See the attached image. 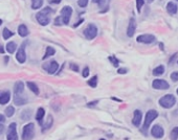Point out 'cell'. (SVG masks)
<instances>
[{
    "label": "cell",
    "instance_id": "obj_1",
    "mask_svg": "<svg viewBox=\"0 0 178 140\" xmlns=\"http://www.w3.org/2000/svg\"><path fill=\"white\" fill-rule=\"evenodd\" d=\"M52 13V10L48 6H46L45 8H43L41 12H39L36 18L38 20V22L43 26H46L48 23L50 22V15Z\"/></svg>",
    "mask_w": 178,
    "mask_h": 140
},
{
    "label": "cell",
    "instance_id": "obj_2",
    "mask_svg": "<svg viewBox=\"0 0 178 140\" xmlns=\"http://www.w3.org/2000/svg\"><path fill=\"white\" fill-rule=\"evenodd\" d=\"M158 117V112L156 110H149L146 114V118H145V122H144V126H142V132L144 134H147V131H148L149 126H151L152 124V121L154 119H156Z\"/></svg>",
    "mask_w": 178,
    "mask_h": 140
},
{
    "label": "cell",
    "instance_id": "obj_3",
    "mask_svg": "<svg viewBox=\"0 0 178 140\" xmlns=\"http://www.w3.org/2000/svg\"><path fill=\"white\" fill-rule=\"evenodd\" d=\"M176 104V98L175 96L172 94H167V95L162 96V98L159 99V104L164 109H171V108Z\"/></svg>",
    "mask_w": 178,
    "mask_h": 140
},
{
    "label": "cell",
    "instance_id": "obj_4",
    "mask_svg": "<svg viewBox=\"0 0 178 140\" xmlns=\"http://www.w3.org/2000/svg\"><path fill=\"white\" fill-rule=\"evenodd\" d=\"M35 137V124L30 122L23 126L22 132V139L23 140H32Z\"/></svg>",
    "mask_w": 178,
    "mask_h": 140
},
{
    "label": "cell",
    "instance_id": "obj_5",
    "mask_svg": "<svg viewBox=\"0 0 178 140\" xmlns=\"http://www.w3.org/2000/svg\"><path fill=\"white\" fill-rule=\"evenodd\" d=\"M84 36L87 40H93L98 36V27L96 24L90 23L87 25V27L84 29Z\"/></svg>",
    "mask_w": 178,
    "mask_h": 140
},
{
    "label": "cell",
    "instance_id": "obj_6",
    "mask_svg": "<svg viewBox=\"0 0 178 140\" xmlns=\"http://www.w3.org/2000/svg\"><path fill=\"white\" fill-rule=\"evenodd\" d=\"M71 15H72V8L70 6H64L61 10V19L63 21V24H68L70 21Z\"/></svg>",
    "mask_w": 178,
    "mask_h": 140
},
{
    "label": "cell",
    "instance_id": "obj_7",
    "mask_svg": "<svg viewBox=\"0 0 178 140\" xmlns=\"http://www.w3.org/2000/svg\"><path fill=\"white\" fill-rule=\"evenodd\" d=\"M156 40L155 36L151 35V33H145V35H140L136 38V41L138 43H144V44H152Z\"/></svg>",
    "mask_w": 178,
    "mask_h": 140
},
{
    "label": "cell",
    "instance_id": "obj_8",
    "mask_svg": "<svg viewBox=\"0 0 178 140\" xmlns=\"http://www.w3.org/2000/svg\"><path fill=\"white\" fill-rule=\"evenodd\" d=\"M152 87L154 89H156V90H167V89L170 88V85H169V83L167 81L164 80H154L153 83H152Z\"/></svg>",
    "mask_w": 178,
    "mask_h": 140
},
{
    "label": "cell",
    "instance_id": "obj_9",
    "mask_svg": "<svg viewBox=\"0 0 178 140\" xmlns=\"http://www.w3.org/2000/svg\"><path fill=\"white\" fill-rule=\"evenodd\" d=\"M8 140H18V134H17V124L15 122H12L8 126V136H6Z\"/></svg>",
    "mask_w": 178,
    "mask_h": 140
},
{
    "label": "cell",
    "instance_id": "obj_10",
    "mask_svg": "<svg viewBox=\"0 0 178 140\" xmlns=\"http://www.w3.org/2000/svg\"><path fill=\"white\" fill-rule=\"evenodd\" d=\"M151 134L154 138L159 139V138H162L164 135V131L162 129V126H160L159 124H155V126H152L151 129Z\"/></svg>",
    "mask_w": 178,
    "mask_h": 140
},
{
    "label": "cell",
    "instance_id": "obj_11",
    "mask_svg": "<svg viewBox=\"0 0 178 140\" xmlns=\"http://www.w3.org/2000/svg\"><path fill=\"white\" fill-rule=\"evenodd\" d=\"M43 68L45 69L48 73L54 74L58 70V68H59V64H58L57 61H52V62H49V63L45 64V65L43 66Z\"/></svg>",
    "mask_w": 178,
    "mask_h": 140
},
{
    "label": "cell",
    "instance_id": "obj_12",
    "mask_svg": "<svg viewBox=\"0 0 178 140\" xmlns=\"http://www.w3.org/2000/svg\"><path fill=\"white\" fill-rule=\"evenodd\" d=\"M24 46L25 44L23 43V44L20 46V48L18 49V51H17L16 53V59L17 61L19 62V63L23 64L25 62V60H26V55H25V50H24Z\"/></svg>",
    "mask_w": 178,
    "mask_h": 140
},
{
    "label": "cell",
    "instance_id": "obj_13",
    "mask_svg": "<svg viewBox=\"0 0 178 140\" xmlns=\"http://www.w3.org/2000/svg\"><path fill=\"white\" fill-rule=\"evenodd\" d=\"M135 30H136V21H135L134 18H131L129 21L128 28H127V36L130 37V38L133 37L135 33Z\"/></svg>",
    "mask_w": 178,
    "mask_h": 140
},
{
    "label": "cell",
    "instance_id": "obj_14",
    "mask_svg": "<svg viewBox=\"0 0 178 140\" xmlns=\"http://www.w3.org/2000/svg\"><path fill=\"white\" fill-rule=\"evenodd\" d=\"M142 113L140 110H135L133 113V119H132V124L134 126H140L142 124Z\"/></svg>",
    "mask_w": 178,
    "mask_h": 140
},
{
    "label": "cell",
    "instance_id": "obj_15",
    "mask_svg": "<svg viewBox=\"0 0 178 140\" xmlns=\"http://www.w3.org/2000/svg\"><path fill=\"white\" fill-rule=\"evenodd\" d=\"M11 99L10 91H2L0 92V104H6Z\"/></svg>",
    "mask_w": 178,
    "mask_h": 140
},
{
    "label": "cell",
    "instance_id": "obj_16",
    "mask_svg": "<svg viewBox=\"0 0 178 140\" xmlns=\"http://www.w3.org/2000/svg\"><path fill=\"white\" fill-rule=\"evenodd\" d=\"M178 11V6L175 2L173 1H170V2L167 3V12L170 15H175Z\"/></svg>",
    "mask_w": 178,
    "mask_h": 140
},
{
    "label": "cell",
    "instance_id": "obj_17",
    "mask_svg": "<svg viewBox=\"0 0 178 140\" xmlns=\"http://www.w3.org/2000/svg\"><path fill=\"white\" fill-rule=\"evenodd\" d=\"M23 91H24V84L22 82H17L14 87L15 95H21L23 93Z\"/></svg>",
    "mask_w": 178,
    "mask_h": 140
},
{
    "label": "cell",
    "instance_id": "obj_18",
    "mask_svg": "<svg viewBox=\"0 0 178 140\" xmlns=\"http://www.w3.org/2000/svg\"><path fill=\"white\" fill-rule=\"evenodd\" d=\"M52 122H54V118H52V115H49L47 118V121L42 126V132H45L47 130H49L52 126Z\"/></svg>",
    "mask_w": 178,
    "mask_h": 140
},
{
    "label": "cell",
    "instance_id": "obj_19",
    "mask_svg": "<svg viewBox=\"0 0 178 140\" xmlns=\"http://www.w3.org/2000/svg\"><path fill=\"white\" fill-rule=\"evenodd\" d=\"M18 33H19L21 37H26L28 35V28L26 27V25L21 24L19 25L18 27Z\"/></svg>",
    "mask_w": 178,
    "mask_h": 140
},
{
    "label": "cell",
    "instance_id": "obj_20",
    "mask_svg": "<svg viewBox=\"0 0 178 140\" xmlns=\"http://www.w3.org/2000/svg\"><path fill=\"white\" fill-rule=\"evenodd\" d=\"M26 86H27L28 89H30V90L32 91V92H34V93L37 94V95H38L39 92H40V91H39L38 86L36 85L35 83H33V82H27V83H26Z\"/></svg>",
    "mask_w": 178,
    "mask_h": 140
},
{
    "label": "cell",
    "instance_id": "obj_21",
    "mask_svg": "<svg viewBox=\"0 0 178 140\" xmlns=\"http://www.w3.org/2000/svg\"><path fill=\"white\" fill-rule=\"evenodd\" d=\"M164 65H159V66H157L156 68L153 69V75H155V76H158V75H162V74L164 73Z\"/></svg>",
    "mask_w": 178,
    "mask_h": 140
},
{
    "label": "cell",
    "instance_id": "obj_22",
    "mask_svg": "<svg viewBox=\"0 0 178 140\" xmlns=\"http://www.w3.org/2000/svg\"><path fill=\"white\" fill-rule=\"evenodd\" d=\"M44 115H45V110H44L43 108H39L37 113H36V119H37L39 122H41Z\"/></svg>",
    "mask_w": 178,
    "mask_h": 140
},
{
    "label": "cell",
    "instance_id": "obj_23",
    "mask_svg": "<svg viewBox=\"0 0 178 140\" xmlns=\"http://www.w3.org/2000/svg\"><path fill=\"white\" fill-rule=\"evenodd\" d=\"M14 102H15V104H18V106H22V104H25L27 102V99L24 98V97H20V95H15Z\"/></svg>",
    "mask_w": 178,
    "mask_h": 140
},
{
    "label": "cell",
    "instance_id": "obj_24",
    "mask_svg": "<svg viewBox=\"0 0 178 140\" xmlns=\"http://www.w3.org/2000/svg\"><path fill=\"white\" fill-rule=\"evenodd\" d=\"M16 48H17V45L14 42H10V43L6 44V50H8V53H14L16 51Z\"/></svg>",
    "mask_w": 178,
    "mask_h": 140
},
{
    "label": "cell",
    "instance_id": "obj_25",
    "mask_svg": "<svg viewBox=\"0 0 178 140\" xmlns=\"http://www.w3.org/2000/svg\"><path fill=\"white\" fill-rule=\"evenodd\" d=\"M43 5V0H32V8L38 10Z\"/></svg>",
    "mask_w": 178,
    "mask_h": 140
},
{
    "label": "cell",
    "instance_id": "obj_26",
    "mask_svg": "<svg viewBox=\"0 0 178 140\" xmlns=\"http://www.w3.org/2000/svg\"><path fill=\"white\" fill-rule=\"evenodd\" d=\"M55 53H56L55 48H54V47L48 46V47L46 48V52H45V55H44L43 59H47L48 57H52V55H54Z\"/></svg>",
    "mask_w": 178,
    "mask_h": 140
},
{
    "label": "cell",
    "instance_id": "obj_27",
    "mask_svg": "<svg viewBox=\"0 0 178 140\" xmlns=\"http://www.w3.org/2000/svg\"><path fill=\"white\" fill-rule=\"evenodd\" d=\"M13 35H14V33H12L11 30L8 29V28H4V29H3V31H2V36H3V39H4V40H8V39H10L11 38V37H13Z\"/></svg>",
    "mask_w": 178,
    "mask_h": 140
},
{
    "label": "cell",
    "instance_id": "obj_28",
    "mask_svg": "<svg viewBox=\"0 0 178 140\" xmlns=\"http://www.w3.org/2000/svg\"><path fill=\"white\" fill-rule=\"evenodd\" d=\"M88 85L90 86V87H92V88H96V86H98V76L94 75L93 77H91L90 80L88 81Z\"/></svg>",
    "mask_w": 178,
    "mask_h": 140
},
{
    "label": "cell",
    "instance_id": "obj_29",
    "mask_svg": "<svg viewBox=\"0 0 178 140\" xmlns=\"http://www.w3.org/2000/svg\"><path fill=\"white\" fill-rule=\"evenodd\" d=\"M109 61L111 62V64H112L114 67H118V65H120V61H118V59L115 57V55H110L109 58Z\"/></svg>",
    "mask_w": 178,
    "mask_h": 140
},
{
    "label": "cell",
    "instance_id": "obj_30",
    "mask_svg": "<svg viewBox=\"0 0 178 140\" xmlns=\"http://www.w3.org/2000/svg\"><path fill=\"white\" fill-rule=\"evenodd\" d=\"M170 138H171V140H177V138H178V126L174 128V129L171 131Z\"/></svg>",
    "mask_w": 178,
    "mask_h": 140
},
{
    "label": "cell",
    "instance_id": "obj_31",
    "mask_svg": "<svg viewBox=\"0 0 178 140\" xmlns=\"http://www.w3.org/2000/svg\"><path fill=\"white\" fill-rule=\"evenodd\" d=\"M14 113H15V109L14 107H8L5 109V115L8 116V117H12V116L14 115Z\"/></svg>",
    "mask_w": 178,
    "mask_h": 140
},
{
    "label": "cell",
    "instance_id": "obj_32",
    "mask_svg": "<svg viewBox=\"0 0 178 140\" xmlns=\"http://www.w3.org/2000/svg\"><path fill=\"white\" fill-rule=\"evenodd\" d=\"M145 4V0H136V8H137V12H140L142 11V8L144 6Z\"/></svg>",
    "mask_w": 178,
    "mask_h": 140
},
{
    "label": "cell",
    "instance_id": "obj_33",
    "mask_svg": "<svg viewBox=\"0 0 178 140\" xmlns=\"http://www.w3.org/2000/svg\"><path fill=\"white\" fill-rule=\"evenodd\" d=\"M88 1H89V0H79V1H78V4H79V6H81V8H85V6H87Z\"/></svg>",
    "mask_w": 178,
    "mask_h": 140
},
{
    "label": "cell",
    "instance_id": "obj_34",
    "mask_svg": "<svg viewBox=\"0 0 178 140\" xmlns=\"http://www.w3.org/2000/svg\"><path fill=\"white\" fill-rule=\"evenodd\" d=\"M171 80L173 82H178V71H174L171 74Z\"/></svg>",
    "mask_w": 178,
    "mask_h": 140
},
{
    "label": "cell",
    "instance_id": "obj_35",
    "mask_svg": "<svg viewBox=\"0 0 178 140\" xmlns=\"http://www.w3.org/2000/svg\"><path fill=\"white\" fill-rule=\"evenodd\" d=\"M63 24V21H62V19H61V17H57L55 19V25H57V26H59V25H62Z\"/></svg>",
    "mask_w": 178,
    "mask_h": 140
},
{
    "label": "cell",
    "instance_id": "obj_36",
    "mask_svg": "<svg viewBox=\"0 0 178 140\" xmlns=\"http://www.w3.org/2000/svg\"><path fill=\"white\" fill-rule=\"evenodd\" d=\"M82 75H83V77H87L88 75H89V68H88V67H85V68H84Z\"/></svg>",
    "mask_w": 178,
    "mask_h": 140
},
{
    "label": "cell",
    "instance_id": "obj_37",
    "mask_svg": "<svg viewBox=\"0 0 178 140\" xmlns=\"http://www.w3.org/2000/svg\"><path fill=\"white\" fill-rule=\"evenodd\" d=\"M70 69H72L74 71L78 72L79 71V66H77L76 64H70Z\"/></svg>",
    "mask_w": 178,
    "mask_h": 140
},
{
    "label": "cell",
    "instance_id": "obj_38",
    "mask_svg": "<svg viewBox=\"0 0 178 140\" xmlns=\"http://www.w3.org/2000/svg\"><path fill=\"white\" fill-rule=\"evenodd\" d=\"M128 72V70H127L126 68H120L118 70V73H120V74H125V73H127Z\"/></svg>",
    "mask_w": 178,
    "mask_h": 140
},
{
    "label": "cell",
    "instance_id": "obj_39",
    "mask_svg": "<svg viewBox=\"0 0 178 140\" xmlns=\"http://www.w3.org/2000/svg\"><path fill=\"white\" fill-rule=\"evenodd\" d=\"M92 2L93 3H98L99 5H103L104 4V2H105V0H92Z\"/></svg>",
    "mask_w": 178,
    "mask_h": 140
},
{
    "label": "cell",
    "instance_id": "obj_40",
    "mask_svg": "<svg viewBox=\"0 0 178 140\" xmlns=\"http://www.w3.org/2000/svg\"><path fill=\"white\" fill-rule=\"evenodd\" d=\"M98 100H94V102H88L87 104V107H94V106H96V104H98Z\"/></svg>",
    "mask_w": 178,
    "mask_h": 140
},
{
    "label": "cell",
    "instance_id": "obj_41",
    "mask_svg": "<svg viewBox=\"0 0 178 140\" xmlns=\"http://www.w3.org/2000/svg\"><path fill=\"white\" fill-rule=\"evenodd\" d=\"M50 3H55V4H58V3H60L62 0H48Z\"/></svg>",
    "mask_w": 178,
    "mask_h": 140
},
{
    "label": "cell",
    "instance_id": "obj_42",
    "mask_svg": "<svg viewBox=\"0 0 178 140\" xmlns=\"http://www.w3.org/2000/svg\"><path fill=\"white\" fill-rule=\"evenodd\" d=\"M4 121H5V117H4V116H3V115H1V114H0V124H3Z\"/></svg>",
    "mask_w": 178,
    "mask_h": 140
},
{
    "label": "cell",
    "instance_id": "obj_43",
    "mask_svg": "<svg viewBox=\"0 0 178 140\" xmlns=\"http://www.w3.org/2000/svg\"><path fill=\"white\" fill-rule=\"evenodd\" d=\"M82 22H83V20H80V21L77 23V24H74V27H77V26H79V25L81 24V23H82Z\"/></svg>",
    "mask_w": 178,
    "mask_h": 140
},
{
    "label": "cell",
    "instance_id": "obj_44",
    "mask_svg": "<svg viewBox=\"0 0 178 140\" xmlns=\"http://www.w3.org/2000/svg\"><path fill=\"white\" fill-rule=\"evenodd\" d=\"M4 52V49H3V46L2 45H0V53H3Z\"/></svg>",
    "mask_w": 178,
    "mask_h": 140
},
{
    "label": "cell",
    "instance_id": "obj_45",
    "mask_svg": "<svg viewBox=\"0 0 178 140\" xmlns=\"http://www.w3.org/2000/svg\"><path fill=\"white\" fill-rule=\"evenodd\" d=\"M2 131H3V124H0V133H2Z\"/></svg>",
    "mask_w": 178,
    "mask_h": 140
},
{
    "label": "cell",
    "instance_id": "obj_46",
    "mask_svg": "<svg viewBox=\"0 0 178 140\" xmlns=\"http://www.w3.org/2000/svg\"><path fill=\"white\" fill-rule=\"evenodd\" d=\"M147 1H148L149 3H152V2H153V1H154V0H147Z\"/></svg>",
    "mask_w": 178,
    "mask_h": 140
},
{
    "label": "cell",
    "instance_id": "obj_47",
    "mask_svg": "<svg viewBox=\"0 0 178 140\" xmlns=\"http://www.w3.org/2000/svg\"><path fill=\"white\" fill-rule=\"evenodd\" d=\"M1 24H2V20L0 19V25H1Z\"/></svg>",
    "mask_w": 178,
    "mask_h": 140
},
{
    "label": "cell",
    "instance_id": "obj_48",
    "mask_svg": "<svg viewBox=\"0 0 178 140\" xmlns=\"http://www.w3.org/2000/svg\"><path fill=\"white\" fill-rule=\"evenodd\" d=\"M176 92H177V94H178V88H177V91H176Z\"/></svg>",
    "mask_w": 178,
    "mask_h": 140
},
{
    "label": "cell",
    "instance_id": "obj_49",
    "mask_svg": "<svg viewBox=\"0 0 178 140\" xmlns=\"http://www.w3.org/2000/svg\"><path fill=\"white\" fill-rule=\"evenodd\" d=\"M100 140H106V139H100Z\"/></svg>",
    "mask_w": 178,
    "mask_h": 140
},
{
    "label": "cell",
    "instance_id": "obj_50",
    "mask_svg": "<svg viewBox=\"0 0 178 140\" xmlns=\"http://www.w3.org/2000/svg\"><path fill=\"white\" fill-rule=\"evenodd\" d=\"M177 1H178V0H177Z\"/></svg>",
    "mask_w": 178,
    "mask_h": 140
}]
</instances>
